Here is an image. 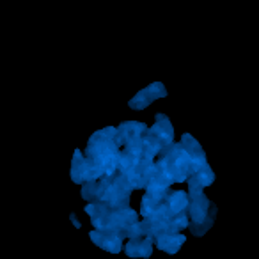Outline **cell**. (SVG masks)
<instances>
[{
    "label": "cell",
    "instance_id": "obj_8",
    "mask_svg": "<svg viewBox=\"0 0 259 259\" xmlns=\"http://www.w3.org/2000/svg\"><path fill=\"white\" fill-rule=\"evenodd\" d=\"M103 176L100 169L91 162L89 158L82 155V151L76 149L73 155V163H71V180L78 185H83L87 181H96Z\"/></svg>",
    "mask_w": 259,
    "mask_h": 259
},
{
    "label": "cell",
    "instance_id": "obj_2",
    "mask_svg": "<svg viewBox=\"0 0 259 259\" xmlns=\"http://www.w3.org/2000/svg\"><path fill=\"white\" fill-rule=\"evenodd\" d=\"M115 134H117V130L114 126L98 130L96 134L91 135L85 155H83L103 172V176H112L114 172H117L121 151L115 144Z\"/></svg>",
    "mask_w": 259,
    "mask_h": 259
},
{
    "label": "cell",
    "instance_id": "obj_6",
    "mask_svg": "<svg viewBox=\"0 0 259 259\" xmlns=\"http://www.w3.org/2000/svg\"><path fill=\"white\" fill-rule=\"evenodd\" d=\"M115 134V144L119 151L128 155L142 156V135L148 132V126L144 122L137 121H124L119 124Z\"/></svg>",
    "mask_w": 259,
    "mask_h": 259
},
{
    "label": "cell",
    "instance_id": "obj_9",
    "mask_svg": "<svg viewBox=\"0 0 259 259\" xmlns=\"http://www.w3.org/2000/svg\"><path fill=\"white\" fill-rule=\"evenodd\" d=\"M167 96V89L162 82H155L151 85H148L146 89L139 91L134 96V100H130V108H135V110H142L148 105H151L155 100L158 98H165Z\"/></svg>",
    "mask_w": 259,
    "mask_h": 259
},
{
    "label": "cell",
    "instance_id": "obj_3",
    "mask_svg": "<svg viewBox=\"0 0 259 259\" xmlns=\"http://www.w3.org/2000/svg\"><path fill=\"white\" fill-rule=\"evenodd\" d=\"M85 213L91 217L96 231H114L124 238V231L139 222V215L132 208L112 209L105 204H87Z\"/></svg>",
    "mask_w": 259,
    "mask_h": 259
},
{
    "label": "cell",
    "instance_id": "obj_15",
    "mask_svg": "<svg viewBox=\"0 0 259 259\" xmlns=\"http://www.w3.org/2000/svg\"><path fill=\"white\" fill-rule=\"evenodd\" d=\"M187 181L190 185V194H199V192H204V188L215 181V174H213L211 167L206 165L201 170L194 172L192 176H188Z\"/></svg>",
    "mask_w": 259,
    "mask_h": 259
},
{
    "label": "cell",
    "instance_id": "obj_4",
    "mask_svg": "<svg viewBox=\"0 0 259 259\" xmlns=\"http://www.w3.org/2000/svg\"><path fill=\"white\" fill-rule=\"evenodd\" d=\"M155 167L170 183H183L190 176V156L180 142H172L160 151V155L155 158Z\"/></svg>",
    "mask_w": 259,
    "mask_h": 259
},
{
    "label": "cell",
    "instance_id": "obj_12",
    "mask_svg": "<svg viewBox=\"0 0 259 259\" xmlns=\"http://www.w3.org/2000/svg\"><path fill=\"white\" fill-rule=\"evenodd\" d=\"M148 134L153 135L156 141L162 142L163 148L170 146L174 141V128H172V124H170L169 117H167L165 114H162V112L156 114L155 124H153L151 128H148Z\"/></svg>",
    "mask_w": 259,
    "mask_h": 259
},
{
    "label": "cell",
    "instance_id": "obj_13",
    "mask_svg": "<svg viewBox=\"0 0 259 259\" xmlns=\"http://www.w3.org/2000/svg\"><path fill=\"white\" fill-rule=\"evenodd\" d=\"M188 208V194L183 190H170L163 201V217L170 219L180 213H185Z\"/></svg>",
    "mask_w": 259,
    "mask_h": 259
},
{
    "label": "cell",
    "instance_id": "obj_1",
    "mask_svg": "<svg viewBox=\"0 0 259 259\" xmlns=\"http://www.w3.org/2000/svg\"><path fill=\"white\" fill-rule=\"evenodd\" d=\"M130 194L132 187L121 172L112 176H101L96 181H87L82 185V197L89 204H105L112 209L130 208Z\"/></svg>",
    "mask_w": 259,
    "mask_h": 259
},
{
    "label": "cell",
    "instance_id": "obj_11",
    "mask_svg": "<svg viewBox=\"0 0 259 259\" xmlns=\"http://www.w3.org/2000/svg\"><path fill=\"white\" fill-rule=\"evenodd\" d=\"M89 238L94 241V245H98L100 248H105L110 254H119L122 250V241L124 238L119 233H114V231H96L93 229L89 233Z\"/></svg>",
    "mask_w": 259,
    "mask_h": 259
},
{
    "label": "cell",
    "instance_id": "obj_5",
    "mask_svg": "<svg viewBox=\"0 0 259 259\" xmlns=\"http://www.w3.org/2000/svg\"><path fill=\"white\" fill-rule=\"evenodd\" d=\"M187 215L190 220V231L194 236H202L208 233L213 226L217 217V206L204 195V192L188 195V208Z\"/></svg>",
    "mask_w": 259,
    "mask_h": 259
},
{
    "label": "cell",
    "instance_id": "obj_10",
    "mask_svg": "<svg viewBox=\"0 0 259 259\" xmlns=\"http://www.w3.org/2000/svg\"><path fill=\"white\" fill-rule=\"evenodd\" d=\"M180 144L183 146L185 151H187L188 156H190V176L194 172H197V170H201L202 167L208 165V162H206L204 149L201 148V144H199V142L195 141L190 134H185L183 137H181Z\"/></svg>",
    "mask_w": 259,
    "mask_h": 259
},
{
    "label": "cell",
    "instance_id": "obj_14",
    "mask_svg": "<svg viewBox=\"0 0 259 259\" xmlns=\"http://www.w3.org/2000/svg\"><path fill=\"white\" fill-rule=\"evenodd\" d=\"M153 236H137L130 238L124 245V252L128 257H149L153 254Z\"/></svg>",
    "mask_w": 259,
    "mask_h": 259
},
{
    "label": "cell",
    "instance_id": "obj_7",
    "mask_svg": "<svg viewBox=\"0 0 259 259\" xmlns=\"http://www.w3.org/2000/svg\"><path fill=\"white\" fill-rule=\"evenodd\" d=\"M153 167H155V160L141 158L139 162H135L134 165L126 167L124 170H121V174L126 178L128 185L132 187V190H139V188H146L151 180Z\"/></svg>",
    "mask_w": 259,
    "mask_h": 259
},
{
    "label": "cell",
    "instance_id": "obj_16",
    "mask_svg": "<svg viewBox=\"0 0 259 259\" xmlns=\"http://www.w3.org/2000/svg\"><path fill=\"white\" fill-rule=\"evenodd\" d=\"M185 241H187V238L183 234H165V236L156 238L155 243L160 250L167 252V254H176Z\"/></svg>",
    "mask_w": 259,
    "mask_h": 259
}]
</instances>
